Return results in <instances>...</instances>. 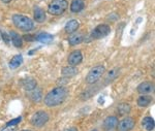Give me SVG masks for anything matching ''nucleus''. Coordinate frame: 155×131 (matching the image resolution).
Returning <instances> with one entry per match:
<instances>
[{
	"label": "nucleus",
	"mask_w": 155,
	"mask_h": 131,
	"mask_svg": "<svg viewBox=\"0 0 155 131\" xmlns=\"http://www.w3.org/2000/svg\"><path fill=\"white\" fill-rule=\"evenodd\" d=\"M152 98L150 96H147V95H142L137 98V105L141 107H146L151 103Z\"/></svg>",
	"instance_id": "412c9836"
},
{
	"label": "nucleus",
	"mask_w": 155,
	"mask_h": 131,
	"mask_svg": "<svg viewBox=\"0 0 155 131\" xmlns=\"http://www.w3.org/2000/svg\"><path fill=\"white\" fill-rule=\"evenodd\" d=\"M118 123L119 124L117 125L118 126V131H129L134 127V125H136L134 120L129 117L124 118L123 120H121Z\"/></svg>",
	"instance_id": "0eeeda50"
},
{
	"label": "nucleus",
	"mask_w": 155,
	"mask_h": 131,
	"mask_svg": "<svg viewBox=\"0 0 155 131\" xmlns=\"http://www.w3.org/2000/svg\"><path fill=\"white\" fill-rule=\"evenodd\" d=\"M80 27V23L77 20H71L65 25V31L67 33H74Z\"/></svg>",
	"instance_id": "2eb2a0df"
},
{
	"label": "nucleus",
	"mask_w": 155,
	"mask_h": 131,
	"mask_svg": "<svg viewBox=\"0 0 155 131\" xmlns=\"http://www.w3.org/2000/svg\"><path fill=\"white\" fill-rule=\"evenodd\" d=\"M130 105L128 104V103H120L118 105V108H117V110H118V114L120 116H125V115H128L129 113H130Z\"/></svg>",
	"instance_id": "4be33fe9"
},
{
	"label": "nucleus",
	"mask_w": 155,
	"mask_h": 131,
	"mask_svg": "<svg viewBox=\"0 0 155 131\" xmlns=\"http://www.w3.org/2000/svg\"><path fill=\"white\" fill-rule=\"evenodd\" d=\"M82 60H83V55H82L81 51H79V50L71 52V54L68 55V58H67L68 64L71 65V66H74V67H76L77 65H79L80 63L82 62Z\"/></svg>",
	"instance_id": "6e6552de"
},
{
	"label": "nucleus",
	"mask_w": 155,
	"mask_h": 131,
	"mask_svg": "<svg viewBox=\"0 0 155 131\" xmlns=\"http://www.w3.org/2000/svg\"><path fill=\"white\" fill-rule=\"evenodd\" d=\"M142 126H143L146 131H152L155 127L154 119L151 117H145L143 121H142Z\"/></svg>",
	"instance_id": "f3484780"
},
{
	"label": "nucleus",
	"mask_w": 155,
	"mask_h": 131,
	"mask_svg": "<svg viewBox=\"0 0 155 131\" xmlns=\"http://www.w3.org/2000/svg\"><path fill=\"white\" fill-rule=\"evenodd\" d=\"M67 7L68 2L66 0H52V2L49 4L48 11L53 16H60L66 11Z\"/></svg>",
	"instance_id": "7ed1b4c3"
},
{
	"label": "nucleus",
	"mask_w": 155,
	"mask_h": 131,
	"mask_svg": "<svg viewBox=\"0 0 155 131\" xmlns=\"http://www.w3.org/2000/svg\"><path fill=\"white\" fill-rule=\"evenodd\" d=\"M63 131H78V129L76 127H71V128H67V129L63 130Z\"/></svg>",
	"instance_id": "c85d7f7f"
},
{
	"label": "nucleus",
	"mask_w": 155,
	"mask_h": 131,
	"mask_svg": "<svg viewBox=\"0 0 155 131\" xmlns=\"http://www.w3.org/2000/svg\"><path fill=\"white\" fill-rule=\"evenodd\" d=\"M84 40V34L83 33H72L71 36H69L68 38V44L71 46H77V44H80L81 42H83Z\"/></svg>",
	"instance_id": "4468645a"
},
{
	"label": "nucleus",
	"mask_w": 155,
	"mask_h": 131,
	"mask_svg": "<svg viewBox=\"0 0 155 131\" xmlns=\"http://www.w3.org/2000/svg\"><path fill=\"white\" fill-rule=\"evenodd\" d=\"M106 71V68H104V65H97V66H94L93 68L90 69V71L88 72L86 77V82L88 84H94L101 77H102V74Z\"/></svg>",
	"instance_id": "20e7f679"
},
{
	"label": "nucleus",
	"mask_w": 155,
	"mask_h": 131,
	"mask_svg": "<svg viewBox=\"0 0 155 131\" xmlns=\"http://www.w3.org/2000/svg\"><path fill=\"white\" fill-rule=\"evenodd\" d=\"M49 121V115L44 110H38L31 117L30 123L35 127H42Z\"/></svg>",
	"instance_id": "39448f33"
},
{
	"label": "nucleus",
	"mask_w": 155,
	"mask_h": 131,
	"mask_svg": "<svg viewBox=\"0 0 155 131\" xmlns=\"http://www.w3.org/2000/svg\"><path fill=\"white\" fill-rule=\"evenodd\" d=\"M34 20L37 23H42L46 20V12L41 7H35L34 8Z\"/></svg>",
	"instance_id": "6ab92c4d"
},
{
	"label": "nucleus",
	"mask_w": 155,
	"mask_h": 131,
	"mask_svg": "<svg viewBox=\"0 0 155 131\" xmlns=\"http://www.w3.org/2000/svg\"><path fill=\"white\" fill-rule=\"evenodd\" d=\"M8 35H9V38L12 40V44L16 47H21L23 46V38H22V36H20L17 32L11 31Z\"/></svg>",
	"instance_id": "f8f14e48"
},
{
	"label": "nucleus",
	"mask_w": 155,
	"mask_h": 131,
	"mask_svg": "<svg viewBox=\"0 0 155 131\" xmlns=\"http://www.w3.org/2000/svg\"><path fill=\"white\" fill-rule=\"evenodd\" d=\"M118 75V69L117 68H115V69H113V70H111V71L109 72V74H107V80H112L113 79H115V77Z\"/></svg>",
	"instance_id": "b1692460"
},
{
	"label": "nucleus",
	"mask_w": 155,
	"mask_h": 131,
	"mask_svg": "<svg viewBox=\"0 0 155 131\" xmlns=\"http://www.w3.org/2000/svg\"><path fill=\"white\" fill-rule=\"evenodd\" d=\"M85 7L84 0H72L71 3V11L72 12H80Z\"/></svg>",
	"instance_id": "dca6fc26"
},
{
	"label": "nucleus",
	"mask_w": 155,
	"mask_h": 131,
	"mask_svg": "<svg viewBox=\"0 0 155 131\" xmlns=\"http://www.w3.org/2000/svg\"><path fill=\"white\" fill-rule=\"evenodd\" d=\"M118 118L111 116V117H107L106 120L104 121V128L106 130H112L115 127H117L118 125Z\"/></svg>",
	"instance_id": "9d476101"
},
{
	"label": "nucleus",
	"mask_w": 155,
	"mask_h": 131,
	"mask_svg": "<svg viewBox=\"0 0 155 131\" xmlns=\"http://www.w3.org/2000/svg\"><path fill=\"white\" fill-rule=\"evenodd\" d=\"M24 39L28 40V41H34L35 40V36H33V35H25V36L23 37Z\"/></svg>",
	"instance_id": "bb28decb"
},
{
	"label": "nucleus",
	"mask_w": 155,
	"mask_h": 131,
	"mask_svg": "<svg viewBox=\"0 0 155 131\" xmlns=\"http://www.w3.org/2000/svg\"><path fill=\"white\" fill-rule=\"evenodd\" d=\"M12 23L17 28L22 31L28 32L34 28V23L30 18L23 16V15H14L12 16Z\"/></svg>",
	"instance_id": "f03ea898"
},
{
	"label": "nucleus",
	"mask_w": 155,
	"mask_h": 131,
	"mask_svg": "<svg viewBox=\"0 0 155 131\" xmlns=\"http://www.w3.org/2000/svg\"><path fill=\"white\" fill-rule=\"evenodd\" d=\"M154 89V86L152 84L151 82H143L142 84H140L137 86V92L140 93V94H149V93H151L153 91Z\"/></svg>",
	"instance_id": "1a4fd4ad"
},
{
	"label": "nucleus",
	"mask_w": 155,
	"mask_h": 131,
	"mask_svg": "<svg viewBox=\"0 0 155 131\" xmlns=\"http://www.w3.org/2000/svg\"><path fill=\"white\" fill-rule=\"evenodd\" d=\"M29 98L32 100V101L34 102H39L41 100L42 98V94H41V89H37V88H35V89L31 90V91H29Z\"/></svg>",
	"instance_id": "aec40b11"
},
{
	"label": "nucleus",
	"mask_w": 155,
	"mask_h": 131,
	"mask_svg": "<svg viewBox=\"0 0 155 131\" xmlns=\"http://www.w3.org/2000/svg\"><path fill=\"white\" fill-rule=\"evenodd\" d=\"M54 39V36L50 33H47V32H41L38 35L35 36V40L37 41H41L42 44H51Z\"/></svg>",
	"instance_id": "ddd939ff"
},
{
	"label": "nucleus",
	"mask_w": 155,
	"mask_h": 131,
	"mask_svg": "<svg viewBox=\"0 0 155 131\" xmlns=\"http://www.w3.org/2000/svg\"><path fill=\"white\" fill-rule=\"evenodd\" d=\"M62 74H63L64 77H74V75L78 74V69L74 66H71V65H69V66H66L62 69Z\"/></svg>",
	"instance_id": "5701e85b"
},
{
	"label": "nucleus",
	"mask_w": 155,
	"mask_h": 131,
	"mask_svg": "<svg viewBox=\"0 0 155 131\" xmlns=\"http://www.w3.org/2000/svg\"><path fill=\"white\" fill-rule=\"evenodd\" d=\"M1 37H2V40H4L6 44H8L9 40H11V38H9V35H7L5 32H3V31L1 32Z\"/></svg>",
	"instance_id": "a878e982"
},
{
	"label": "nucleus",
	"mask_w": 155,
	"mask_h": 131,
	"mask_svg": "<svg viewBox=\"0 0 155 131\" xmlns=\"http://www.w3.org/2000/svg\"><path fill=\"white\" fill-rule=\"evenodd\" d=\"M16 130V126H6L1 131H15Z\"/></svg>",
	"instance_id": "cd10ccee"
},
{
	"label": "nucleus",
	"mask_w": 155,
	"mask_h": 131,
	"mask_svg": "<svg viewBox=\"0 0 155 131\" xmlns=\"http://www.w3.org/2000/svg\"><path fill=\"white\" fill-rule=\"evenodd\" d=\"M92 131H97V130H96V129H94V130H92Z\"/></svg>",
	"instance_id": "2f4dec72"
},
{
	"label": "nucleus",
	"mask_w": 155,
	"mask_h": 131,
	"mask_svg": "<svg viewBox=\"0 0 155 131\" xmlns=\"http://www.w3.org/2000/svg\"><path fill=\"white\" fill-rule=\"evenodd\" d=\"M67 96V91L64 87H57L50 91L45 97V104L49 107H54L61 104Z\"/></svg>",
	"instance_id": "f257e3e1"
},
{
	"label": "nucleus",
	"mask_w": 155,
	"mask_h": 131,
	"mask_svg": "<svg viewBox=\"0 0 155 131\" xmlns=\"http://www.w3.org/2000/svg\"><path fill=\"white\" fill-rule=\"evenodd\" d=\"M22 131H31V130H22Z\"/></svg>",
	"instance_id": "7c9ffc66"
},
{
	"label": "nucleus",
	"mask_w": 155,
	"mask_h": 131,
	"mask_svg": "<svg viewBox=\"0 0 155 131\" xmlns=\"http://www.w3.org/2000/svg\"><path fill=\"white\" fill-rule=\"evenodd\" d=\"M21 120H22L21 117L16 118V119H14V120H11L9 122L6 123V126H16L17 124H19V123L21 122Z\"/></svg>",
	"instance_id": "393cba45"
},
{
	"label": "nucleus",
	"mask_w": 155,
	"mask_h": 131,
	"mask_svg": "<svg viewBox=\"0 0 155 131\" xmlns=\"http://www.w3.org/2000/svg\"><path fill=\"white\" fill-rule=\"evenodd\" d=\"M22 63H23V56L22 55H16V56H14L12 58V60L9 61V68L12 69H16L18 68L20 65H22Z\"/></svg>",
	"instance_id": "a211bd4d"
},
{
	"label": "nucleus",
	"mask_w": 155,
	"mask_h": 131,
	"mask_svg": "<svg viewBox=\"0 0 155 131\" xmlns=\"http://www.w3.org/2000/svg\"><path fill=\"white\" fill-rule=\"evenodd\" d=\"M3 2H9V1H12V0H2Z\"/></svg>",
	"instance_id": "c756f323"
},
{
	"label": "nucleus",
	"mask_w": 155,
	"mask_h": 131,
	"mask_svg": "<svg viewBox=\"0 0 155 131\" xmlns=\"http://www.w3.org/2000/svg\"><path fill=\"white\" fill-rule=\"evenodd\" d=\"M110 32H111V28H110L109 25H98L95 29H93L91 33V37L94 39L104 38V37L110 34Z\"/></svg>",
	"instance_id": "423d86ee"
},
{
	"label": "nucleus",
	"mask_w": 155,
	"mask_h": 131,
	"mask_svg": "<svg viewBox=\"0 0 155 131\" xmlns=\"http://www.w3.org/2000/svg\"><path fill=\"white\" fill-rule=\"evenodd\" d=\"M22 86H23V88L26 91H31V90L35 89L36 88V80L34 79H32V77H26V79L22 80Z\"/></svg>",
	"instance_id": "9b49d317"
}]
</instances>
